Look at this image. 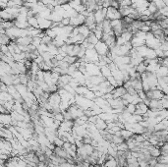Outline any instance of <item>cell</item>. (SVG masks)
Instances as JSON below:
<instances>
[{"instance_id":"21","label":"cell","mask_w":168,"mask_h":167,"mask_svg":"<svg viewBox=\"0 0 168 167\" xmlns=\"http://www.w3.org/2000/svg\"><path fill=\"white\" fill-rule=\"evenodd\" d=\"M63 18H64V17H63L61 14L57 13V12H55V11H53L50 16V20L52 22H61L63 20Z\"/></svg>"},{"instance_id":"24","label":"cell","mask_w":168,"mask_h":167,"mask_svg":"<svg viewBox=\"0 0 168 167\" xmlns=\"http://www.w3.org/2000/svg\"><path fill=\"white\" fill-rule=\"evenodd\" d=\"M47 51L55 57L57 54H59V48H58L57 46H55V45L52 43V44L48 45V50H47Z\"/></svg>"},{"instance_id":"36","label":"cell","mask_w":168,"mask_h":167,"mask_svg":"<svg viewBox=\"0 0 168 167\" xmlns=\"http://www.w3.org/2000/svg\"><path fill=\"white\" fill-rule=\"evenodd\" d=\"M63 26H69L70 25V18H63V20L61 21Z\"/></svg>"},{"instance_id":"10","label":"cell","mask_w":168,"mask_h":167,"mask_svg":"<svg viewBox=\"0 0 168 167\" xmlns=\"http://www.w3.org/2000/svg\"><path fill=\"white\" fill-rule=\"evenodd\" d=\"M136 106H137V109H136L135 114H138V115H145V113L148 111V109H150L148 106L147 104H145L143 101L139 103V104H137Z\"/></svg>"},{"instance_id":"23","label":"cell","mask_w":168,"mask_h":167,"mask_svg":"<svg viewBox=\"0 0 168 167\" xmlns=\"http://www.w3.org/2000/svg\"><path fill=\"white\" fill-rule=\"evenodd\" d=\"M136 70H137V72L139 74L143 75V73H145V72L148 71V66L143 62H142L141 64H139L138 66L136 67Z\"/></svg>"},{"instance_id":"27","label":"cell","mask_w":168,"mask_h":167,"mask_svg":"<svg viewBox=\"0 0 168 167\" xmlns=\"http://www.w3.org/2000/svg\"><path fill=\"white\" fill-rule=\"evenodd\" d=\"M136 109H137V106H136L135 104H133V103H129V104L125 107V110L128 111V112L131 113V114H135Z\"/></svg>"},{"instance_id":"18","label":"cell","mask_w":168,"mask_h":167,"mask_svg":"<svg viewBox=\"0 0 168 167\" xmlns=\"http://www.w3.org/2000/svg\"><path fill=\"white\" fill-rule=\"evenodd\" d=\"M11 69L10 64L1 61V74H11Z\"/></svg>"},{"instance_id":"3","label":"cell","mask_w":168,"mask_h":167,"mask_svg":"<svg viewBox=\"0 0 168 167\" xmlns=\"http://www.w3.org/2000/svg\"><path fill=\"white\" fill-rule=\"evenodd\" d=\"M94 49L96 50V52L98 53L99 56H106V55H108V53L110 52V48H109V46L104 42H102V40H99V42L96 43V46H94Z\"/></svg>"},{"instance_id":"2","label":"cell","mask_w":168,"mask_h":167,"mask_svg":"<svg viewBox=\"0 0 168 167\" xmlns=\"http://www.w3.org/2000/svg\"><path fill=\"white\" fill-rule=\"evenodd\" d=\"M98 75H101L100 67L96 63H87L86 76L91 77V76H98Z\"/></svg>"},{"instance_id":"34","label":"cell","mask_w":168,"mask_h":167,"mask_svg":"<svg viewBox=\"0 0 168 167\" xmlns=\"http://www.w3.org/2000/svg\"><path fill=\"white\" fill-rule=\"evenodd\" d=\"M160 101H161V105H162L163 109L168 110V96L165 95L162 99H160Z\"/></svg>"},{"instance_id":"11","label":"cell","mask_w":168,"mask_h":167,"mask_svg":"<svg viewBox=\"0 0 168 167\" xmlns=\"http://www.w3.org/2000/svg\"><path fill=\"white\" fill-rule=\"evenodd\" d=\"M16 42L18 43L19 45H24V46H29V45L33 43V37H19V38H17Z\"/></svg>"},{"instance_id":"32","label":"cell","mask_w":168,"mask_h":167,"mask_svg":"<svg viewBox=\"0 0 168 167\" xmlns=\"http://www.w3.org/2000/svg\"><path fill=\"white\" fill-rule=\"evenodd\" d=\"M41 42H41V38L40 37H33V43L31 44L35 45L36 48H38V46L41 44Z\"/></svg>"},{"instance_id":"31","label":"cell","mask_w":168,"mask_h":167,"mask_svg":"<svg viewBox=\"0 0 168 167\" xmlns=\"http://www.w3.org/2000/svg\"><path fill=\"white\" fill-rule=\"evenodd\" d=\"M40 55H41V56L43 57V59H44V61H45V62L51 61V59H52V58L54 57V56H53L52 54H50V53L48 52V51H47V52H44V53H42V54H40Z\"/></svg>"},{"instance_id":"26","label":"cell","mask_w":168,"mask_h":167,"mask_svg":"<svg viewBox=\"0 0 168 167\" xmlns=\"http://www.w3.org/2000/svg\"><path fill=\"white\" fill-rule=\"evenodd\" d=\"M123 142H125V140H124L121 136H117V135H113V136H112L111 142H113V144L119 145V144H122Z\"/></svg>"},{"instance_id":"1","label":"cell","mask_w":168,"mask_h":167,"mask_svg":"<svg viewBox=\"0 0 168 167\" xmlns=\"http://www.w3.org/2000/svg\"><path fill=\"white\" fill-rule=\"evenodd\" d=\"M83 60L86 63H97L99 60V55L94 48H89V49H87L86 56Z\"/></svg>"},{"instance_id":"15","label":"cell","mask_w":168,"mask_h":167,"mask_svg":"<svg viewBox=\"0 0 168 167\" xmlns=\"http://www.w3.org/2000/svg\"><path fill=\"white\" fill-rule=\"evenodd\" d=\"M100 71H101V75L105 79H108L109 77L112 76V72L110 70V67H109L108 65H105V66L100 67Z\"/></svg>"},{"instance_id":"35","label":"cell","mask_w":168,"mask_h":167,"mask_svg":"<svg viewBox=\"0 0 168 167\" xmlns=\"http://www.w3.org/2000/svg\"><path fill=\"white\" fill-rule=\"evenodd\" d=\"M54 119L60 121V122H63V121L65 120L64 119V115H63L62 112H59V113H56V114H54Z\"/></svg>"},{"instance_id":"20","label":"cell","mask_w":168,"mask_h":167,"mask_svg":"<svg viewBox=\"0 0 168 167\" xmlns=\"http://www.w3.org/2000/svg\"><path fill=\"white\" fill-rule=\"evenodd\" d=\"M28 23L30 27L31 28H36V29H40V26H38V21L36 17H31V18H28Z\"/></svg>"},{"instance_id":"4","label":"cell","mask_w":168,"mask_h":167,"mask_svg":"<svg viewBox=\"0 0 168 167\" xmlns=\"http://www.w3.org/2000/svg\"><path fill=\"white\" fill-rule=\"evenodd\" d=\"M106 19L107 20H109V21H113V20L123 19V17H122V15H121L119 9L113 8V7H108V8H107Z\"/></svg>"},{"instance_id":"5","label":"cell","mask_w":168,"mask_h":167,"mask_svg":"<svg viewBox=\"0 0 168 167\" xmlns=\"http://www.w3.org/2000/svg\"><path fill=\"white\" fill-rule=\"evenodd\" d=\"M0 149H1L2 154H8L11 156V152L13 151V146H12L10 141H7L1 138V142H0Z\"/></svg>"},{"instance_id":"13","label":"cell","mask_w":168,"mask_h":167,"mask_svg":"<svg viewBox=\"0 0 168 167\" xmlns=\"http://www.w3.org/2000/svg\"><path fill=\"white\" fill-rule=\"evenodd\" d=\"M79 28V33H81L82 35H84L85 38H87L89 37V35H91V30L89 29V27L86 26V25H82L80 27H78Z\"/></svg>"},{"instance_id":"16","label":"cell","mask_w":168,"mask_h":167,"mask_svg":"<svg viewBox=\"0 0 168 167\" xmlns=\"http://www.w3.org/2000/svg\"><path fill=\"white\" fill-rule=\"evenodd\" d=\"M96 126L98 131H104L107 129V122L103 119H101V118H98V120L96 123Z\"/></svg>"},{"instance_id":"14","label":"cell","mask_w":168,"mask_h":167,"mask_svg":"<svg viewBox=\"0 0 168 167\" xmlns=\"http://www.w3.org/2000/svg\"><path fill=\"white\" fill-rule=\"evenodd\" d=\"M0 100H1V103H3L6 102V101L14 100V98L8 91H1V93H0Z\"/></svg>"},{"instance_id":"17","label":"cell","mask_w":168,"mask_h":167,"mask_svg":"<svg viewBox=\"0 0 168 167\" xmlns=\"http://www.w3.org/2000/svg\"><path fill=\"white\" fill-rule=\"evenodd\" d=\"M120 135H121V137H122L123 139L125 140V142H126V141H128L129 139H131V138L134 136V133L131 132V131L127 130V129H122V130L120 131Z\"/></svg>"},{"instance_id":"25","label":"cell","mask_w":168,"mask_h":167,"mask_svg":"<svg viewBox=\"0 0 168 167\" xmlns=\"http://www.w3.org/2000/svg\"><path fill=\"white\" fill-rule=\"evenodd\" d=\"M87 42H89V43H91V44L94 45V46H96V43L99 42V40H98V38L96 37V35H94V33H92V31L91 33V35H89V37H87Z\"/></svg>"},{"instance_id":"12","label":"cell","mask_w":168,"mask_h":167,"mask_svg":"<svg viewBox=\"0 0 168 167\" xmlns=\"http://www.w3.org/2000/svg\"><path fill=\"white\" fill-rule=\"evenodd\" d=\"M131 43H132L134 48H138L140 46H143V45H145V40H143V38H140L136 35H134L132 40H131Z\"/></svg>"},{"instance_id":"8","label":"cell","mask_w":168,"mask_h":167,"mask_svg":"<svg viewBox=\"0 0 168 167\" xmlns=\"http://www.w3.org/2000/svg\"><path fill=\"white\" fill-rule=\"evenodd\" d=\"M0 134H1V138L7 141H12L14 139V135L12 133V131L9 128H6L4 126H1V131H0Z\"/></svg>"},{"instance_id":"7","label":"cell","mask_w":168,"mask_h":167,"mask_svg":"<svg viewBox=\"0 0 168 167\" xmlns=\"http://www.w3.org/2000/svg\"><path fill=\"white\" fill-rule=\"evenodd\" d=\"M36 18H38V26H40V29H41L42 31H46V30H48V29H51V27H52V23H53L51 20L41 18V17H40L38 15H36Z\"/></svg>"},{"instance_id":"19","label":"cell","mask_w":168,"mask_h":167,"mask_svg":"<svg viewBox=\"0 0 168 167\" xmlns=\"http://www.w3.org/2000/svg\"><path fill=\"white\" fill-rule=\"evenodd\" d=\"M96 18H94V13H89V16L86 17V22H85V25L89 27L92 25H94V24H96Z\"/></svg>"},{"instance_id":"22","label":"cell","mask_w":168,"mask_h":167,"mask_svg":"<svg viewBox=\"0 0 168 167\" xmlns=\"http://www.w3.org/2000/svg\"><path fill=\"white\" fill-rule=\"evenodd\" d=\"M0 42H1V45H9L11 42V38L6 33H3L0 35Z\"/></svg>"},{"instance_id":"33","label":"cell","mask_w":168,"mask_h":167,"mask_svg":"<svg viewBox=\"0 0 168 167\" xmlns=\"http://www.w3.org/2000/svg\"><path fill=\"white\" fill-rule=\"evenodd\" d=\"M53 144L55 145V147H62L63 145H64V141L59 137H56V139L54 140V142Z\"/></svg>"},{"instance_id":"6","label":"cell","mask_w":168,"mask_h":167,"mask_svg":"<svg viewBox=\"0 0 168 167\" xmlns=\"http://www.w3.org/2000/svg\"><path fill=\"white\" fill-rule=\"evenodd\" d=\"M147 96L148 98H150V100L152 99H156V100H160L165 96L164 93L159 89H152L150 91H148L147 93Z\"/></svg>"},{"instance_id":"30","label":"cell","mask_w":168,"mask_h":167,"mask_svg":"<svg viewBox=\"0 0 168 167\" xmlns=\"http://www.w3.org/2000/svg\"><path fill=\"white\" fill-rule=\"evenodd\" d=\"M119 4H120V6L122 7H129V6H132L133 2L132 0H119Z\"/></svg>"},{"instance_id":"28","label":"cell","mask_w":168,"mask_h":167,"mask_svg":"<svg viewBox=\"0 0 168 167\" xmlns=\"http://www.w3.org/2000/svg\"><path fill=\"white\" fill-rule=\"evenodd\" d=\"M117 151H129V147L126 142H123L122 144L117 145Z\"/></svg>"},{"instance_id":"9","label":"cell","mask_w":168,"mask_h":167,"mask_svg":"<svg viewBox=\"0 0 168 167\" xmlns=\"http://www.w3.org/2000/svg\"><path fill=\"white\" fill-rule=\"evenodd\" d=\"M112 94H113L114 98H122L126 93H127V89L124 88L123 86L121 87H117L112 91Z\"/></svg>"},{"instance_id":"29","label":"cell","mask_w":168,"mask_h":167,"mask_svg":"<svg viewBox=\"0 0 168 167\" xmlns=\"http://www.w3.org/2000/svg\"><path fill=\"white\" fill-rule=\"evenodd\" d=\"M69 4H70V6H71L73 9H76L79 6L82 5L83 1H82V0H73V1H70Z\"/></svg>"}]
</instances>
